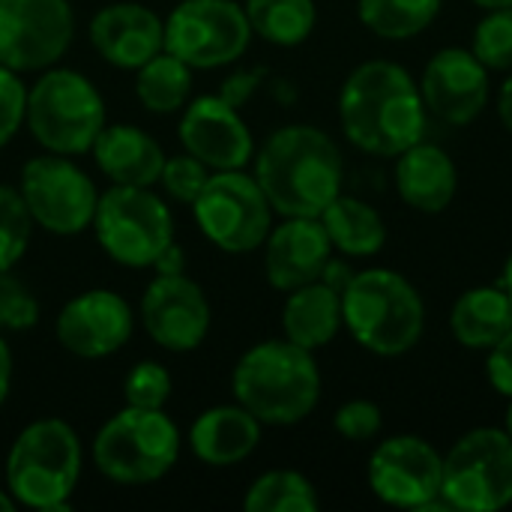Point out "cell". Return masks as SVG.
Segmentation results:
<instances>
[{"label":"cell","instance_id":"obj_17","mask_svg":"<svg viewBox=\"0 0 512 512\" xmlns=\"http://www.w3.org/2000/svg\"><path fill=\"white\" fill-rule=\"evenodd\" d=\"M177 135L183 150L201 159L210 171H237L255 156V138L240 117V108L225 102L219 93L189 99L183 105Z\"/></svg>","mask_w":512,"mask_h":512},{"label":"cell","instance_id":"obj_42","mask_svg":"<svg viewBox=\"0 0 512 512\" xmlns=\"http://www.w3.org/2000/svg\"><path fill=\"white\" fill-rule=\"evenodd\" d=\"M12 372H15V360H12V351L0 333V408L6 405L9 399V390H12Z\"/></svg>","mask_w":512,"mask_h":512},{"label":"cell","instance_id":"obj_6","mask_svg":"<svg viewBox=\"0 0 512 512\" xmlns=\"http://www.w3.org/2000/svg\"><path fill=\"white\" fill-rule=\"evenodd\" d=\"M183 438L165 408H132L111 414L90 447L96 471L117 486L162 480L180 459Z\"/></svg>","mask_w":512,"mask_h":512},{"label":"cell","instance_id":"obj_41","mask_svg":"<svg viewBox=\"0 0 512 512\" xmlns=\"http://www.w3.org/2000/svg\"><path fill=\"white\" fill-rule=\"evenodd\" d=\"M153 270H156V273H186V252H183V246L171 243V246L156 258Z\"/></svg>","mask_w":512,"mask_h":512},{"label":"cell","instance_id":"obj_12","mask_svg":"<svg viewBox=\"0 0 512 512\" xmlns=\"http://www.w3.org/2000/svg\"><path fill=\"white\" fill-rule=\"evenodd\" d=\"M252 36L237 0H180L165 18V51L192 69H219L240 60Z\"/></svg>","mask_w":512,"mask_h":512},{"label":"cell","instance_id":"obj_27","mask_svg":"<svg viewBox=\"0 0 512 512\" xmlns=\"http://www.w3.org/2000/svg\"><path fill=\"white\" fill-rule=\"evenodd\" d=\"M192 66L165 48L135 69V96L150 114H174L192 96Z\"/></svg>","mask_w":512,"mask_h":512},{"label":"cell","instance_id":"obj_39","mask_svg":"<svg viewBox=\"0 0 512 512\" xmlns=\"http://www.w3.org/2000/svg\"><path fill=\"white\" fill-rule=\"evenodd\" d=\"M258 78H261L258 69H255V72H237V75H231V78L222 84L219 96H222L225 102H231L234 108H240V105L252 96V90L258 87Z\"/></svg>","mask_w":512,"mask_h":512},{"label":"cell","instance_id":"obj_8","mask_svg":"<svg viewBox=\"0 0 512 512\" xmlns=\"http://www.w3.org/2000/svg\"><path fill=\"white\" fill-rule=\"evenodd\" d=\"M93 234L102 252L132 270L153 267L174 243V216L153 186H114L99 195Z\"/></svg>","mask_w":512,"mask_h":512},{"label":"cell","instance_id":"obj_21","mask_svg":"<svg viewBox=\"0 0 512 512\" xmlns=\"http://www.w3.org/2000/svg\"><path fill=\"white\" fill-rule=\"evenodd\" d=\"M90 153L114 186H156L165 165L162 144L132 123H105Z\"/></svg>","mask_w":512,"mask_h":512},{"label":"cell","instance_id":"obj_22","mask_svg":"<svg viewBox=\"0 0 512 512\" xmlns=\"http://www.w3.org/2000/svg\"><path fill=\"white\" fill-rule=\"evenodd\" d=\"M261 444V423L240 402L216 405L195 417L189 447L198 462L210 468H231L246 462Z\"/></svg>","mask_w":512,"mask_h":512},{"label":"cell","instance_id":"obj_2","mask_svg":"<svg viewBox=\"0 0 512 512\" xmlns=\"http://www.w3.org/2000/svg\"><path fill=\"white\" fill-rule=\"evenodd\" d=\"M255 180L273 213L318 219L342 195V153L336 141L309 123L276 129L255 150Z\"/></svg>","mask_w":512,"mask_h":512},{"label":"cell","instance_id":"obj_20","mask_svg":"<svg viewBox=\"0 0 512 512\" xmlns=\"http://www.w3.org/2000/svg\"><path fill=\"white\" fill-rule=\"evenodd\" d=\"M90 42L105 63L135 72L165 48V21L144 3H108L90 21Z\"/></svg>","mask_w":512,"mask_h":512},{"label":"cell","instance_id":"obj_25","mask_svg":"<svg viewBox=\"0 0 512 512\" xmlns=\"http://www.w3.org/2000/svg\"><path fill=\"white\" fill-rule=\"evenodd\" d=\"M450 330L456 342L471 351H489L498 345L512 330V300L507 291L501 285L465 291L450 312Z\"/></svg>","mask_w":512,"mask_h":512},{"label":"cell","instance_id":"obj_30","mask_svg":"<svg viewBox=\"0 0 512 512\" xmlns=\"http://www.w3.org/2000/svg\"><path fill=\"white\" fill-rule=\"evenodd\" d=\"M321 507L315 486L300 471H267L243 498L246 512H315Z\"/></svg>","mask_w":512,"mask_h":512},{"label":"cell","instance_id":"obj_47","mask_svg":"<svg viewBox=\"0 0 512 512\" xmlns=\"http://www.w3.org/2000/svg\"><path fill=\"white\" fill-rule=\"evenodd\" d=\"M504 432L512 438V399H510V408H507V429H504Z\"/></svg>","mask_w":512,"mask_h":512},{"label":"cell","instance_id":"obj_16","mask_svg":"<svg viewBox=\"0 0 512 512\" xmlns=\"http://www.w3.org/2000/svg\"><path fill=\"white\" fill-rule=\"evenodd\" d=\"M135 330L132 306L111 288H90L63 303L54 336L63 351L81 360H105L117 354Z\"/></svg>","mask_w":512,"mask_h":512},{"label":"cell","instance_id":"obj_29","mask_svg":"<svg viewBox=\"0 0 512 512\" xmlns=\"http://www.w3.org/2000/svg\"><path fill=\"white\" fill-rule=\"evenodd\" d=\"M444 0H360V21L381 39H411L441 12Z\"/></svg>","mask_w":512,"mask_h":512},{"label":"cell","instance_id":"obj_44","mask_svg":"<svg viewBox=\"0 0 512 512\" xmlns=\"http://www.w3.org/2000/svg\"><path fill=\"white\" fill-rule=\"evenodd\" d=\"M501 288L507 291V297L512 300V255L507 258V264H504V276H501Z\"/></svg>","mask_w":512,"mask_h":512},{"label":"cell","instance_id":"obj_28","mask_svg":"<svg viewBox=\"0 0 512 512\" xmlns=\"http://www.w3.org/2000/svg\"><path fill=\"white\" fill-rule=\"evenodd\" d=\"M243 9L252 33L282 48L306 42L318 21L315 0H246Z\"/></svg>","mask_w":512,"mask_h":512},{"label":"cell","instance_id":"obj_46","mask_svg":"<svg viewBox=\"0 0 512 512\" xmlns=\"http://www.w3.org/2000/svg\"><path fill=\"white\" fill-rule=\"evenodd\" d=\"M477 6H483V9H507L512 6V0H474Z\"/></svg>","mask_w":512,"mask_h":512},{"label":"cell","instance_id":"obj_37","mask_svg":"<svg viewBox=\"0 0 512 512\" xmlns=\"http://www.w3.org/2000/svg\"><path fill=\"white\" fill-rule=\"evenodd\" d=\"M333 426L348 441H372L381 432V408L369 399H351L336 411Z\"/></svg>","mask_w":512,"mask_h":512},{"label":"cell","instance_id":"obj_4","mask_svg":"<svg viewBox=\"0 0 512 512\" xmlns=\"http://www.w3.org/2000/svg\"><path fill=\"white\" fill-rule=\"evenodd\" d=\"M81 468L78 432L60 417H39L15 435L6 453V492L27 510H69Z\"/></svg>","mask_w":512,"mask_h":512},{"label":"cell","instance_id":"obj_19","mask_svg":"<svg viewBox=\"0 0 512 512\" xmlns=\"http://www.w3.org/2000/svg\"><path fill=\"white\" fill-rule=\"evenodd\" d=\"M330 258L333 243L321 219L312 216H282L264 240V276L285 294L321 279Z\"/></svg>","mask_w":512,"mask_h":512},{"label":"cell","instance_id":"obj_40","mask_svg":"<svg viewBox=\"0 0 512 512\" xmlns=\"http://www.w3.org/2000/svg\"><path fill=\"white\" fill-rule=\"evenodd\" d=\"M351 279H354V270L345 264V261H327V267H324V273H321V282H327L333 291H339V294H345V288L351 285Z\"/></svg>","mask_w":512,"mask_h":512},{"label":"cell","instance_id":"obj_45","mask_svg":"<svg viewBox=\"0 0 512 512\" xmlns=\"http://www.w3.org/2000/svg\"><path fill=\"white\" fill-rule=\"evenodd\" d=\"M15 507H18L15 498H12V495L6 492V486H3V489H0V512H12Z\"/></svg>","mask_w":512,"mask_h":512},{"label":"cell","instance_id":"obj_1","mask_svg":"<svg viewBox=\"0 0 512 512\" xmlns=\"http://www.w3.org/2000/svg\"><path fill=\"white\" fill-rule=\"evenodd\" d=\"M339 123L357 150L396 159L402 150L423 141L426 102L408 69L390 60H369L342 84Z\"/></svg>","mask_w":512,"mask_h":512},{"label":"cell","instance_id":"obj_23","mask_svg":"<svg viewBox=\"0 0 512 512\" xmlns=\"http://www.w3.org/2000/svg\"><path fill=\"white\" fill-rule=\"evenodd\" d=\"M459 186L453 159L435 144H411L396 156V189L411 210L441 213L450 207Z\"/></svg>","mask_w":512,"mask_h":512},{"label":"cell","instance_id":"obj_13","mask_svg":"<svg viewBox=\"0 0 512 512\" xmlns=\"http://www.w3.org/2000/svg\"><path fill=\"white\" fill-rule=\"evenodd\" d=\"M75 36L69 0H0V63L15 72L57 66Z\"/></svg>","mask_w":512,"mask_h":512},{"label":"cell","instance_id":"obj_11","mask_svg":"<svg viewBox=\"0 0 512 512\" xmlns=\"http://www.w3.org/2000/svg\"><path fill=\"white\" fill-rule=\"evenodd\" d=\"M441 498L459 512H495L512 504V438L474 429L444 456Z\"/></svg>","mask_w":512,"mask_h":512},{"label":"cell","instance_id":"obj_14","mask_svg":"<svg viewBox=\"0 0 512 512\" xmlns=\"http://www.w3.org/2000/svg\"><path fill=\"white\" fill-rule=\"evenodd\" d=\"M369 486L390 507L438 510L444 504V456L417 435H393L369 459Z\"/></svg>","mask_w":512,"mask_h":512},{"label":"cell","instance_id":"obj_36","mask_svg":"<svg viewBox=\"0 0 512 512\" xmlns=\"http://www.w3.org/2000/svg\"><path fill=\"white\" fill-rule=\"evenodd\" d=\"M27 114V87L21 81V72L0 63V147H6L18 129L24 126Z\"/></svg>","mask_w":512,"mask_h":512},{"label":"cell","instance_id":"obj_3","mask_svg":"<svg viewBox=\"0 0 512 512\" xmlns=\"http://www.w3.org/2000/svg\"><path fill=\"white\" fill-rule=\"evenodd\" d=\"M231 393L261 426H297L321 399L315 351L288 339L258 342L237 360Z\"/></svg>","mask_w":512,"mask_h":512},{"label":"cell","instance_id":"obj_32","mask_svg":"<svg viewBox=\"0 0 512 512\" xmlns=\"http://www.w3.org/2000/svg\"><path fill=\"white\" fill-rule=\"evenodd\" d=\"M471 51L486 69H512V6L489 9L474 30Z\"/></svg>","mask_w":512,"mask_h":512},{"label":"cell","instance_id":"obj_26","mask_svg":"<svg viewBox=\"0 0 512 512\" xmlns=\"http://www.w3.org/2000/svg\"><path fill=\"white\" fill-rule=\"evenodd\" d=\"M318 219H321L333 249H339L348 258L378 255L387 243V228H384L381 213L354 195L333 198L330 207Z\"/></svg>","mask_w":512,"mask_h":512},{"label":"cell","instance_id":"obj_33","mask_svg":"<svg viewBox=\"0 0 512 512\" xmlns=\"http://www.w3.org/2000/svg\"><path fill=\"white\" fill-rule=\"evenodd\" d=\"M210 174L213 171L201 159H195L192 153L183 150L177 156H165V165H162V174H159V186H162V192L171 201L192 207L198 201V195L204 192Z\"/></svg>","mask_w":512,"mask_h":512},{"label":"cell","instance_id":"obj_38","mask_svg":"<svg viewBox=\"0 0 512 512\" xmlns=\"http://www.w3.org/2000/svg\"><path fill=\"white\" fill-rule=\"evenodd\" d=\"M486 372H489V381L492 387L512 399V330L498 342L489 348V363H486Z\"/></svg>","mask_w":512,"mask_h":512},{"label":"cell","instance_id":"obj_10","mask_svg":"<svg viewBox=\"0 0 512 512\" xmlns=\"http://www.w3.org/2000/svg\"><path fill=\"white\" fill-rule=\"evenodd\" d=\"M201 234L228 255H249L264 246L273 228V207L255 174L213 171L192 204Z\"/></svg>","mask_w":512,"mask_h":512},{"label":"cell","instance_id":"obj_9","mask_svg":"<svg viewBox=\"0 0 512 512\" xmlns=\"http://www.w3.org/2000/svg\"><path fill=\"white\" fill-rule=\"evenodd\" d=\"M18 192L27 204V213L36 228L75 237L93 225L99 189L93 177L63 153H39L21 165Z\"/></svg>","mask_w":512,"mask_h":512},{"label":"cell","instance_id":"obj_15","mask_svg":"<svg viewBox=\"0 0 512 512\" xmlns=\"http://www.w3.org/2000/svg\"><path fill=\"white\" fill-rule=\"evenodd\" d=\"M147 336L168 354H189L204 345L213 312L204 288L186 273H156L138 303Z\"/></svg>","mask_w":512,"mask_h":512},{"label":"cell","instance_id":"obj_24","mask_svg":"<svg viewBox=\"0 0 512 512\" xmlns=\"http://www.w3.org/2000/svg\"><path fill=\"white\" fill-rule=\"evenodd\" d=\"M342 327V294L333 291L327 282L315 279L309 285H300L288 291V300L282 306V330L285 339L318 351L336 339Z\"/></svg>","mask_w":512,"mask_h":512},{"label":"cell","instance_id":"obj_18","mask_svg":"<svg viewBox=\"0 0 512 512\" xmlns=\"http://www.w3.org/2000/svg\"><path fill=\"white\" fill-rule=\"evenodd\" d=\"M420 93L426 111L450 126L477 120L489 102V69L468 48H441L423 72Z\"/></svg>","mask_w":512,"mask_h":512},{"label":"cell","instance_id":"obj_34","mask_svg":"<svg viewBox=\"0 0 512 512\" xmlns=\"http://www.w3.org/2000/svg\"><path fill=\"white\" fill-rule=\"evenodd\" d=\"M171 375L156 360L135 363L123 378V399L132 408H165L171 399Z\"/></svg>","mask_w":512,"mask_h":512},{"label":"cell","instance_id":"obj_7","mask_svg":"<svg viewBox=\"0 0 512 512\" xmlns=\"http://www.w3.org/2000/svg\"><path fill=\"white\" fill-rule=\"evenodd\" d=\"M24 123L36 144L48 153H90L96 135L108 123L105 99L96 84L66 66H48L27 87Z\"/></svg>","mask_w":512,"mask_h":512},{"label":"cell","instance_id":"obj_35","mask_svg":"<svg viewBox=\"0 0 512 512\" xmlns=\"http://www.w3.org/2000/svg\"><path fill=\"white\" fill-rule=\"evenodd\" d=\"M39 321V300L33 291L12 276V270L0 273V333H21L36 327Z\"/></svg>","mask_w":512,"mask_h":512},{"label":"cell","instance_id":"obj_31","mask_svg":"<svg viewBox=\"0 0 512 512\" xmlns=\"http://www.w3.org/2000/svg\"><path fill=\"white\" fill-rule=\"evenodd\" d=\"M33 228L36 225L21 192L12 186H0V273L12 270L24 258Z\"/></svg>","mask_w":512,"mask_h":512},{"label":"cell","instance_id":"obj_5","mask_svg":"<svg viewBox=\"0 0 512 512\" xmlns=\"http://www.w3.org/2000/svg\"><path fill=\"white\" fill-rule=\"evenodd\" d=\"M342 324L360 348L378 357H402L426 330V306L402 273L375 267L354 273L345 288Z\"/></svg>","mask_w":512,"mask_h":512},{"label":"cell","instance_id":"obj_43","mask_svg":"<svg viewBox=\"0 0 512 512\" xmlns=\"http://www.w3.org/2000/svg\"><path fill=\"white\" fill-rule=\"evenodd\" d=\"M498 114H501V123L507 126V132L512 135V75L501 84V93H498Z\"/></svg>","mask_w":512,"mask_h":512}]
</instances>
